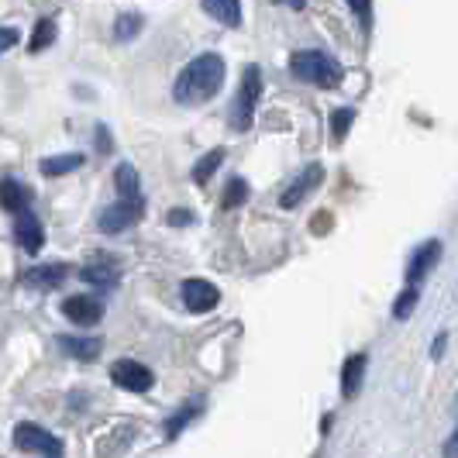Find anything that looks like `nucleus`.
I'll use <instances>...</instances> for the list:
<instances>
[{
	"label": "nucleus",
	"mask_w": 458,
	"mask_h": 458,
	"mask_svg": "<svg viewBox=\"0 0 458 458\" xmlns=\"http://www.w3.org/2000/svg\"><path fill=\"white\" fill-rule=\"evenodd\" d=\"M225 76H228V63L217 52H204L180 69V76L173 83V97L183 107H200L225 90Z\"/></svg>",
	"instance_id": "nucleus-1"
},
{
	"label": "nucleus",
	"mask_w": 458,
	"mask_h": 458,
	"mask_svg": "<svg viewBox=\"0 0 458 458\" xmlns=\"http://www.w3.org/2000/svg\"><path fill=\"white\" fill-rule=\"evenodd\" d=\"M290 72L303 80V83H310V87H321V90H335V87H342L344 80V69L342 63L335 59V55H327L321 48H300L290 55Z\"/></svg>",
	"instance_id": "nucleus-2"
},
{
	"label": "nucleus",
	"mask_w": 458,
	"mask_h": 458,
	"mask_svg": "<svg viewBox=\"0 0 458 458\" xmlns=\"http://www.w3.org/2000/svg\"><path fill=\"white\" fill-rule=\"evenodd\" d=\"M259 97H262V69L245 66L238 97H234V104H231V128H234V131H249V128H252Z\"/></svg>",
	"instance_id": "nucleus-3"
},
{
	"label": "nucleus",
	"mask_w": 458,
	"mask_h": 458,
	"mask_svg": "<svg viewBox=\"0 0 458 458\" xmlns=\"http://www.w3.org/2000/svg\"><path fill=\"white\" fill-rule=\"evenodd\" d=\"M141 214H145V200L141 197H121L117 204H111L100 214L97 228L104 231V234H121V231L135 228L138 221H141Z\"/></svg>",
	"instance_id": "nucleus-4"
},
{
	"label": "nucleus",
	"mask_w": 458,
	"mask_h": 458,
	"mask_svg": "<svg viewBox=\"0 0 458 458\" xmlns=\"http://www.w3.org/2000/svg\"><path fill=\"white\" fill-rule=\"evenodd\" d=\"M111 383L124 393H148L156 386V376H152V369L135 362V359H121L111 366Z\"/></svg>",
	"instance_id": "nucleus-5"
},
{
	"label": "nucleus",
	"mask_w": 458,
	"mask_h": 458,
	"mask_svg": "<svg viewBox=\"0 0 458 458\" xmlns=\"http://www.w3.org/2000/svg\"><path fill=\"white\" fill-rule=\"evenodd\" d=\"M14 445L21 452H35V455H63L66 452L63 441L46 428H38V424H18L14 428Z\"/></svg>",
	"instance_id": "nucleus-6"
},
{
	"label": "nucleus",
	"mask_w": 458,
	"mask_h": 458,
	"mask_svg": "<svg viewBox=\"0 0 458 458\" xmlns=\"http://www.w3.org/2000/svg\"><path fill=\"white\" fill-rule=\"evenodd\" d=\"M180 297H183L186 310L207 314V310H214V307L221 303V290H217L214 283H207V279H183Z\"/></svg>",
	"instance_id": "nucleus-7"
},
{
	"label": "nucleus",
	"mask_w": 458,
	"mask_h": 458,
	"mask_svg": "<svg viewBox=\"0 0 458 458\" xmlns=\"http://www.w3.org/2000/svg\"><path fill=\"white\" fill-rule=\"evenodd\" d=\"M321 180H324V165H321V162H310V165L300 173L297 180L290 183V190L279 197V204L286 207V210L300 207L303 200H307V197H310V193H314V190H318V186H321Z\"/></svg>",
	"instance_id": "nucleus-8"
},
{
	"label": "nucleus",
	"mask_w": 458,
	"mask_h": 458,
	"mask_svg": "<svg viewBox=\"0 0 458 458\" xmlns=\"http://www.w3.org/2000/svg\"><path fill=\"white\" fill-rule=\"evenodd\" d=\"M14 242H18L28 255L42 252L46 231H42V221H38L31 210H18V214H14Z\"/></svg>",
	"instance_id": "nucleus-9"
},
{
	"label": "nucleus",
	"mask_w": 458,
	"mask_h": 458,
	"mask_svg": "<svg viewBox=\"0 0 458 458\" xmlns=\"http://www.w3.org/2000/svg\"><path fill=\"white\" fill-rule=\"evenodd\" d=\"M63 314L76 327H93L104 321V300L100 297H69L63 300Z\"/></svg>",
	"instance_id": "nucleus-10"
},
{
	"label": "nucleus",
	"mask_w": 458,
	"mask_h": 458,
	"mask_svg": "<svg viewBox=\"0 0 458 458\" xmlns=\"http://www.w3.org/2000/svg\"><path fill=\"white\" fill-rule=\"evenodd\" d=\"M441 252H445V249H441V242H437V238L424 242V245L411 255V266H407V283H411V286H417L420 279H428V273H431L437 262H441Z\"/></svg>",
	"instance_id": "nucleus-11"
},
{
	"label": "nucleus",
	"mask_w": 458,
	"mask_h": 458,
	"mask_svg": "<svg viewBox=\"0 0 458 458\" xmlns=\"http://www.w3.org/2000/svg\"><path fill=\"white\" fill-rule=\"evenodd\" d=\"M69 276V266L66 262H48V266H35V269H28L21 276L24 286H31V290H55V286H63Z\"/></svg>",
	"instance_id": "nucleus-12"
},
{
	"label": "nucleus",
	"mask_w": 458,
	"mask_h": 458,
	"mask_svg": "<svg viewBox=\"0 0 458 458\" xmlns=\"http://www.w3.org/2000/svg\"><path fill=\"white\" fill-rule=\"evenodd\" d=\"M35 200V193H31V186H24L21 180H14V176H4L0 180V207L7 210V214H18V210H28Z\"/></svg>",
	"instance_id": "nucleus-13"
},
{
	"label": "nucleus",
	"mask_w": 458,
	"mask_h": 458,
	"mask_svg": "<svg viewBox=\"0 0 458 458\" xmlns=\"http://www.w3.org/2000/svg\"><path fill=\"white\" fill-rule=\"evenodd\" d=\"M55 344H59L63 355L80 359V362H93V359H100V352H104V342H100V338H72V335H59Z\"/></svg>",
	"instance_id": "nucleus-14"
},
{
	"label": "nucleus",
	"mask_w": 458,
	"mask_h": 458,
	"mask_svg": "<svg viewBox=\"0 0 458 458\" xmlns=\"http://www.w3.org/2000/svg\"><path fill=\"white\" fill-rule=\"evenodd\" d=\"M362 379H366V355H348L342 366V396L344 400H355V396H359Z\"/></svg>",
	"instance_id": "nucleus-15"
},
{
	"label": "nucleus",
	"mask_w": 458,
	"mask_h": 458,
	"mask_svg": "<svg viewBox=\"0 0 458 458\" xmlns=\"http://www.w3.org/2000/svg\"><path fill=\"white\" fill-rule=\"evenodd\" d=\"M200 4L217 24H228V28L242 24V0H200Z\"/></svg>",
	"instance_id": "nucleus-16"
},
{
	"label": "nucleus",
	"mask_w": 458,
	"mask_h": 458,
	"mask_svg": "<svg viewBox=\"0 0 458 458\" xmlns=\"http://www.w3.org/2000/svg\"><path fill=\"white\" fill-rule=\"evenodd\" d=\"M83 156L80 152H63V156H48L46 162H42V176H48V180H55V176H66V173H76L80 165H83Z\"/></svg>",
	"instance_id": "nucleus-17"
},
{
	"label": "nucleus",
	"mask_w": 458,
	"mask_h": 458,
	"mask_svg": "<svg viewBox=\"0 0 458 458\" xmlns=\"http://www.w3.org/2000/svg\"><path fill=\"white\" fill-rule=\"evenodd\" d=\"M80 276L87 279V283H93V286H114L117 279V266H111V262H90V266H83L80 269Z\"/></svg>",
	"instance_id": "nucleus-18"
},
{
	"label": "nucleus",
	"mask_w": 458,
	"mask_h": 458,
	"mask_svg": "<svg viewBox=\"0 0 458 458\" xmlns=\"http://www.w3.org/2000/svg\"><path fill=\"white\" fill-rule=\"evenodd\" d=\"M55 38H59V24L52 21V18H42V21L35 24V35H31V42H28V52H42V48H48Z\"/></svg>",
	"instance_id": "nucleus-19"
},
{
	"label": "nucleus",
	"mask_w": 458,
	"mask_h": 458,
	"mask_svg": "<svg viewBox=\"0 0 458 458\" xmlns=\"http://www.w3.org/2000/svg\"><path fill=\"white\" fill-rule=\"evenodd\" d=\"M138 186H141V180H138V173H135V165H117V173H114V190H117V197H141L138 193Z\"/></svg>",
	"instance_id": "nucleus-20"
},
{
	"label": "nucleus",
	"mask_w": 458,
	"mask_h": 458,
	"mask_svg": "<svg viewBox=\"0 0 458 458\" xmlns=\"http://www.w3.org/2000/svg\"><path fill=\"white\" fill-rule=\"evenodd\" d=\"M225 162V148H210L204 159L193 165V183H200V186H207V180H210V173L217 169Z\"/></svg>",
	"instance_id": "nucleus-21"
},
{
	"label": "nucleus",
	"mask_w": 458,
	"mask_h": 458,
	"mask_svg": "<svg viewBox=\"0 0 458 458\" xmlns=\"http://www.w3.org/2000/svg\"><path fill=\"white\" fill-rule=\"evenodd\" d=\"M197 417H200V407H197V403H193V407H183L176 417H169V420H165V441H176L180 431H183L190 420H197Z\"/></svg>",
	"instance_id": "nucleus-22"
},
{
	"label": "nucleus",
	"mask_w": 458,
	"mask_h": 458,
	"mask_svg": "<svg viewBox=\"0 0 458 458\" xmlns=\"http://www.w3.org/2000/svg\"><path fill=\"white\" fill-rule=\"evenodd\" d=\"M417 300H420L417 297V286L407 283V290H403V293L396 297V303H393V318H396V321H407L413 310H417Z\"/></svg>",
	"instance_id": "nucleus-23"
},
{
	"label": "nucleus",
	"mask_w": 458,
	"mask_h": 458,
	"mask_svg": "<svg viewBox=\"0 0 458 458\" xmlns=\"http://www.w3.org/2000/svg\"><path fill=\"white\" fill-rule=\"evenodd\" d=\"M138 31H141V14H121L114 24V38L117 42H131Z\"/></svg>",
	"instance_id": "nucleus-24"
},
{
	"label": "nucleus",
	"mask_w": 458,
	"mask_h": 458,
	"mask_svg": "<svg viewBox=\"0 0 458 458\" xmlns=\"http://www.w3.org/2000/svg\"><path fill=\"white\" fill-rule=\"evenodd\" d=\"M249 200V183L242 180V176H234V180H228V186H225V200L221 204L228 207H238V204H245Z\"/></svg>",
	"instance_id": "nucleus-25"
},
{
	"label": "nucleus",
	"mask_w": 458,
	"mask_h": 458,
	"mask_svg": "<svg viewBox=\"0 0 458 458\" xmlns=\"http://www.w3.org/2000/svg\"><path fill=\"white\" fill-rule=\"evenodd\" d=\"M348 7L355 11V18L362 24V31H372V0H348Z\"/></svg>",
	"instance_id": "nucleus-26"
},
{
	"label": "nucleus",
	"mask_w": 458,
	"mask_h": 458,
	"mask_svg": "<svg viewBox=\"0 0 458 458\" xmlns=\"http://www.w3.org/2000/svg\"><path fill=\"white\" fill-rule=\"evenodd\" d=\"M352 121H355V107H342V111H335L331 124H335V138H338V141L348 135V124H352Z\"/></svg>",
	"instance_id": "nucleus-27"
},
{
	"label": "nucleus",
	"mask_w": 458,
	"mask_h": 458,
	"mask_svg": "<svg viewBox=\"0 0 458 458\" xmlns=\"http://www.w3.org/2000/svg\"><path fill=\"white\" fill-rule=\"evenodd\" d=\"M169 225H173V228H186V225H193V210H186V207L169 210Z\"/></svg>",
	"instance_id": "nucleus-28"
},
{
	"label": "nucleus",
	"mask_w": 458,
	"mask_h": 458,
	"mask_svg": "<svg viewBox=\"0 0 458 458\" xmlns=\"http://www.w3.org/2000/svg\"><path fill=\"white\" fill-rule=\"evenodd\" d=\"M111 148H114V141H111V131H107L104 124H97V152H100V156H107Z\"/></svg>",
	"instance_id": "nucleus-29"
},
{
	"label": "nucleus",
	"mask_w": 458,
	"mask_h": 458,
	"mask_svg": "<svg viewBox=\"0 0 458 458\" xmlns=\"http://www.w3.org/2000/svg\"><path fill=\"white\" fill-rule=\"evenodd\" d=\"M18 38H21V35H18V28H0V55H4L7 48L18 46Z\"/></svg>",
	"instance_id": "nucleus-30"
},
{
	"label": "nucleus",
	"mask_w": 458,
	"mask_h": 458,
	"mask_svg": "<svg viewBox=\"0 0 458 458\" xmlns=\"http://www.w3.org/2000/svg\"><path fill=\"white\" fill-rule=\"evenodd\" d=\"M331 225H335V221H331V214L321 210V214H318V221H314V234H324V228L331 231Z\"/></svg>",
	"instance_id": "nucleus-31"
},
{
	"label": "nucleus",
	"mask_w": 458,
	"mask_h": 458,
	"mask_svg": "<svg viewBox=\"0 0 458 458\" xmlns=\"http://www.w3.org/2000/svg\"><path fill=\"white\" fill-rule=\"evenodd\" d=\"M458 452V441H455V435L448 437V445H445V455H455Z\"/></svg>",
	"instance_id": "nucleus-32"
},
{
	"label": "nucleus",
	"mask_w": 458,
	"mask_h": 458,
	"mask_svg": "<svg viewBox=\"0 0 458 458\" xmlns=\"http://www.w3.org/2000/svg\"><path fill=\"white\" fill-rule=\"evenodd\" d=\"M273 4H286V0H273Z\"/></svg>",
	"instance_id": "nucleus-33"
}]
</instances>
